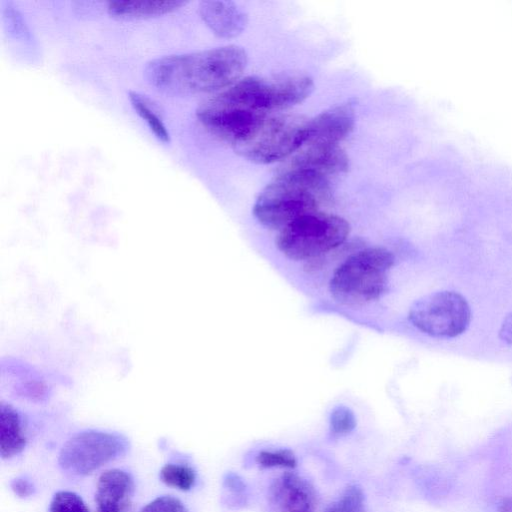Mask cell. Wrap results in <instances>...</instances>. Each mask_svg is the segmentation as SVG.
I'll list each match as a JSON object with an SVG mask.
<instances>
[{
  "label": "cell",
  "instance_id": "6da1fadb",
  "mask_svg": "<svg viewBox=\"0 0 512 512\" xmlns=\"http://www.w3.org/2000/svg\"><path fill=\"white\" fill-rule=\"evenodd\" d=\"M246 65L245 50L228 45L150 60L143 76L158 92L183 97L230 87L238 81Z\"/></svg>",
  "mask_w": 512,
  "mask_h": 512
},
{
  "label": "cell",
  "instance_id": "7a4b0ae2",
  "mask_svg": "<svg viewBox=\"0 0 512 512\" xmlns=\"http://www.w3.org/2000/svg\"><path fill=\"white\" fill-rule=\"evenodd\" d=\"M330 196L327 178L287 168L259 194L253 214L262 225L281 230L305 215L318 212Z\"/></svg>",
  "mask_w": 512,
  "mask_h": 512
},
{
  "label": "cell",
  "instance_id": "3957f363",
  "mask_svg": "<svg viewBox=\"0 0 512 512\" xmlns=\"http://www.w3.org/2000/svg\"><path fill=\"white\" fill-rule=\"evenodd\" d=\"M394 255L383 247H369L349 256L334 271L331 296L346 306H362L380 298L387 289Z\"/></svg>",
  "mask_w": 512,
  "mask_h": 512
},
{
  "label": "cell",
  "instance_id": "277c9868",
  "mask_svg": "<svg viewBox=\"0 0 512 512\" xmlns=\"http://www.w3.org/2000/svg\"><path fill=\"white\" fill-rule=\"evenodd\" d=\"M349 232V223L344 218L318 211L281 229L276 245L289 259L307 260L339 247Z\"/></svg>",
  "mask_w": 512,
  "mask_h": 512
},
{
  "label": "cell",
  "instance_id": "5b68a950",
  "mask_svg": "<svg viewBox=\"0 0 512 512\" xmlns=\"http://www.w3.org/2000/svg\"><path fill=\"white\" fill-rule=\"evenodd\" d=\"M313 80L304 73H284L269 77L248 76L222 93L230 100L262 113L285 109L305 100Z\"/></svg>",
  "mask_w": 512,
  "mask_h": 512
},
{
  "label": "cell",
  "instance_id": "8992f818",
  "mask_svg": "<svg viewBox=\"0 0 512 512\" xmlns=\"http://www.w3.org/2000/svg\"><path fill=\"white\" fill-rule=\"evenodd\" d=\"M309 119L297 114H268L256 129L233 148L242 157L267 164L297 152L306 142Z\"/></svg>",
  "mask_w": 512,
  "mask_h": 512
},
{
  "label": "cell",
  "instance_id": "52a82bcc",
  "mask_svg": "<svg viewBox=\"0 0 512 512\" xmlns=\"http://www.w3.org/2000/svg\"><path fill=\"white\" fill-rule=\"evenodd\" d=\"M421 332L437 338H454L464 333L471 321L467 300L455 291H438L415 301L408 314Z\"/></svg>",
  "mask_w": 512,
  "mask_h": 512
},
{
  "label": "cell",
  "instance_id": "ba28073f",
  "mask_svg": "<svg viewBox=\"0 0 512 512\" xmlns=\"http://www.w3.org/2000/svg\"><path fill=\"white\" fill-rule=\"evenodd\" d=\"M127 439L116 433L88 430L72 436L61 448L58 462L73 475H88L126 453Z\"/></svg>",
  "mask_w": 512,
  "mask_h": 512
},
{
  "label": "cell",
  "instance_id": "9c48e42d",
  "mask_svg": "<svg viewBox=\"0 0 512 512\" xmlns=\"http://www.w3.org/2000/svg\"><path fill=\"white\" fill-rule=\"evenodd\" d=\"M267 502L270 512H315L316 491L302 476L285 472L271 482Z\"/></svg>",
  "mask_w": 512,
  "mask_h": 512
},
{
  "label": "cell",
  "instance_id": "30bf717a",
  "mask_svg": "<svg viewBox=\"0 0 512 512\" xmlns=\"http://www.w3.org/2000/svg\"><path fill=\"white\" fill-rule=\"evenodd\" d=\"M354 124L355 109L351 100L333 106L309 119L304 145H339L351 133Z\"/></svg>",
  "mask_w": 512,
  "mask_h": 512
},
{
  "label": "cell",
  "instance_id": "8fae6325",
  "mask_svg": "<svg viewBox=\"0 0 512 512\" xmlns=\"http://www.w3.org/2000/svg\"><path fill=\"white\" fill-rule=\"evenodd\" d=\"M348 168V157L339 145L305 144L291 158L288 169L308 171L327 178Z\"/></svg>",
  "mask_w": 512,
  "mask_h": 512
},
{
  "label": "cell",
  "instance_id": "7c38bea8",
  "mask_svg": "<svg viewBox=\"0 0 512 512\" xmlns=\"http://www.w3.org/2000/svg\"><path fill=\"white\" fill-rule=\"evenodd\" d=\"M134 494L131 475L120 469L107 470L97 483V512H130Z\"/></svg>",
  "mask_w": 512,
  "mask_h": 512
},
{
  "label": "cell",
  "instance_id": "4fadbf2b",
  "mask_svg": "<svg viewBox=\"0 0 512 512\" xmlns=\"http://www.w3.org/2000/svg\"><path fill=\"white\" fill-rule=\"evenodd\" d=\"M198 10L204 23L214 34L222 38L238 36L247 24L245 12L231 1H202Z\"/></svg>",
  "mask_w": 512,
  "mask_h": 512
},
{
  "label": "cell",
  "instance_id": "5bb4252c",
  "mask_svg": "<svg viewBox=\"0 0 512 512\" xmlns=\"http://www.w3.org/2000/svg\"><path fill=\"white\" fill-rule=\"evenodd\" d=\"M185 5L184 1L169 0V1H111L108 3V14L115 18L120 19H141L157 17Z\"/></svg>",
  "mask_w": 512,
  "mask_h": 512
},
{
  "label": "cell",
  "instance_id": "9a60e30c",
  "mask_svg": "<svg viewBox=\"0 0 512 512\" xmlns=\"http://www.w3.org/2000/svg\"><path fill=\"white\" fill-rule=\"evenodd\" d=\"M26 445L22 421L19 413L9 404L0 406V454L11 458L19 454Z\"/></svg>",
  "mask_w": 512,
  "mask_h": 512
},
{
  "label": "cell",
  "instance_id": "2e32d148",
  "mask_svg": "<svg viewBox=\"0 0 512 512\" xmlns=\"http://www.w3.org/2000/svg\"><path fill=\"white\" fill-rule=\"evenodd\" d=\"M128 98L136 113L147 123L155 137L163 143H169L170 135L158 113L156 104L147 96L135 91H129Z\"/></svg>",
  "mask_w": 512,
  "mask_h": 512
},
{
  "label": "cell",
  "instance_id": "e0dca14e",
  "mask_svg": "<svg viewBox=\"0 0 512 512\" xmlns=\"http://www.w3.org/2000/svg\"><path fill=\"white\" fill-rule=\"evenodd\" d=\"M365 495L357 484L348 485L342 494L330 503L323 512H364Z\"/></svg>",
  "mask_w": 512,
  "mask_h": 512
},
{
  "label": "cell",
  "instance_id": "ac0fdd59",
  "mask_svg": "<svg viewBox=\"0 0 512 512\" xmlns=\"http://www.w3.org/2000/svg\"><path fill=\"white\" fill-rule=\"evenodd\" d=\"M160 478L166 485L182 491L190 490L195 483V471L181 464H166L160 470Z\"/></svg>",
  "mask_w": 512,
  "mask_h": 512
},
{
  "label": "cell",
  "instance_id": "d6986e66",
  "mask_svg": "<svg viewBox=\"0 0 512 512\" xmlns=\"http://www.w3.org/2000/svg\"><path fill=\"white\" fill-rule=\"evenodd\" d=\"M224 503L233 509L243 508L248 501L247 485L235 472H228L223 478Z\"/></svg>",
  "mask_w": 512,
  "mask_h": 512
},
{
  "label": "cell",
  "instance_id": "ffe728a7",
  "mask_svg": "<svg viewBox=\"0 0 512 512\" xmlns=\"http://www.w3.org/2000/svg\"><path fill=\"white\" fill-rule=\"evenodd\" d=\"M355 427L356 418L350 408L341 405L333 409L329 419V432L333 438L345 436Z\"/></svg>",
  "mask_w": 512,
  "mask_h": 512
},
{
  "label": "cell",
  "instance_id": "44dd1931",
  "mask_svg": "<svg viewBox=\"0 0 512 512\" xmlns=\"http://www.w3.org/2000/svg\"><path fill=\"white\" fill-rule=\"evenodd\" d=\"M256 463L260 468H294L297 460L289 449L262 450L256 456Z\"/></svg>",
  "mask_w": 512,
  "mask_h": 512
},
{
  "label": "cell",
  "instance_id": "7402d4cb",
  "mask_svg": "<svg viewBox=\"0 0 512 512\" xmlns=\"http://www.w3.org/2000/svg\"><path fill=\"white\" fill-rule=\"evenodd\" d=\"M49 512H90L82 498L74 492L59 491L50 503Z\"/></svg>",
  "mask_w": 512,
  "mask_h": 512
},
{
  "label": "cell",
  "instance_id": "603a6c76",
  "mask_svg": "<svg viewBox=\"0 0 512 512\" xmlns=\"http://www.w3.org/2000/svg\"><path fill=\"white\" fill-rule=\"evenodd\" d=\"M140 512H187V509L179 499L161 496L147 504Z\"/></svg>",
  "mask_w": 512,
  "mask_h": 512
},
{
  "label": "cell",
  "instance_id": "cb8c5ba5",
  "mask_svg": "<svg viewBox=\"0 0 512 512\" xmlns=\"http://www.w3.org/2000/svg\"><path fill=\"white\" fill-rule=\"evenodd\" d=\"M13 492L21 498L29 497L34 493V485L25 478H16L11 482Z\"/></svg>",
  "mask_w": 512,
  "mask_h": 512
},
{
  "label": "cell",
  "instance_id": "d4e9b609",
  "mask_svg": "<svg viewBox=\"0 0 512 512\" xmlns=\"http://www.w3.org/2000/svg\"><path fill=\"white\" fill-rule=\"evenodd\" d=\"M499 336L505 343L512 346V311L503 320Z\"/></svg>",
  "mask_w": 512,
  "mask_h": 512
}]
</instances>
